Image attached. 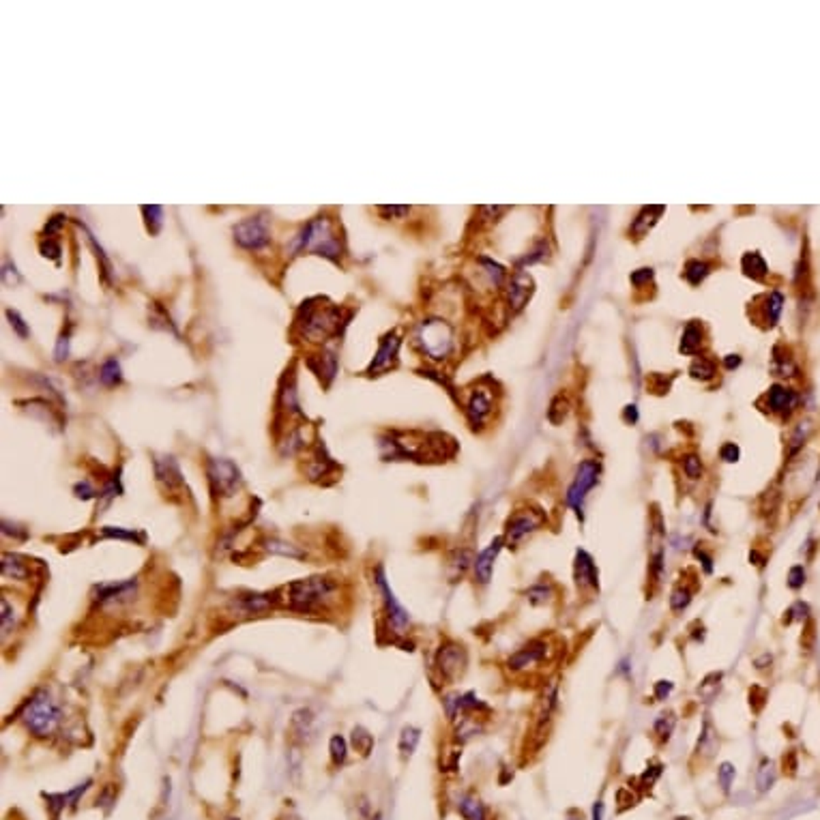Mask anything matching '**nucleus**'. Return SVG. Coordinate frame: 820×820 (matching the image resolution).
Returning a JSON list of instances; mask_svg holds the SVG:
<instances>
[{"mask_svg": "<svg viewBox=\"0 0 820 820\" xmlns=\"http://www.w3.org/2000/svg\"><path fill=\"white\" fill-rule=\"evenodd\" d=\"M565 653V640L558 634H543L529 640L524 647L511 653L505 661V670L513 679H524L529 683H548V670H552Z\"/></svg>", "mask_w": 820, "mask_h": 820, "instance_id": "nucleus-1", "label": "nucleus"}, {"mask_svg": "<svg viewBox=\"0 0 820 820\" xmlns=\"http://www.w3.org/2000/svg\"><path fill=\"white\" fill-rule=\"evenodd\" d=\"M556 709H558V683L556 679H550L548 683L541 685L537 702L533 707L531 726L526 732L529 754H539L543 750V745L548 743L554 728Z\"/></svg>", "mask_w": 820, "mask_h": 820, "instance_id": "nucleus-2", "label": "nucleus"}, {"mask_svg": "<svg viewBox=\"0 0 820 820\" xmlns=\"http://www.w3.org/2000/svg\"><path fill=\"white\" fill-rule=\"evenodd\" d=\"M22 719L35 737L52 734L61 722V709L49 698L47 691H37L22 711Z\"/></svg>", "mask_w": 820, "mask_h": 820, "instance_id": "nucleus-3", "label": "nucleus"}, {"mask_svg": "<svg viewBox=\"0 0 820 820\" xmlns=\"http://www.w3.org/2000/svg\"><path fill=\"white\" fill-rule=\"evenodd\" d=\"M316 252L327 258L339 256V241L331 230V223L327 217L314 219L309 226L301 232V236L294 241L292 252Z\"/></svg>", "mask_w": 820, "mask_h": 820, "instance_id": "nucleus-4", "label": "nucleus"}, {"mask_svg": "<svg viewBox=\"0 0 820 820\" xmlns=\"http://www.w3.org/2000/svg\"><path fill=\"white\" fill-rule=\"evenodd\" d=\"M335 590V584L327 578H307L296 580L288 586V602L294 610L312 612L325 604Z\"/></svg>", "mask_w": 820, "mask_h": 820, "instance_id": "nucleus-5", "label": "nucleus"}, {"mask_svg": "<svg viewBox=\"0 0 820 820\" xmlns=\"http://www.w3.org/2000/svg\"><path fill=\"white\" fill-rule=\"evenodd\" d=\"M545 522H548V517H545V511L541 507L529 505L515 509L505 522V533H503L505 545L507 548H517L526 537L541 531L545 526Z\"/></svg>", "mask_w": 820, "mask_h": 820, "instance_id": "nucleus-6", "label": "nucleus"}, {"mask_svg": "<svg viewBox=\"0 0 820 820\" xmlns=\"http://www.w3.org/2000/svg\"><path fill=\"white\" fill-rule=\"evenodd\" d=\"M600 473H602V466L597 460H582L578 470H576V477L571 481L565 501L567 505L578 513V517H582V509H584V501L588 492L597 485L600 481Z\"/></svg>", "mask_w": 820, "mask_h": 820, "instance_id": "nucleus-7", "label": "nucleus"}, {"mask_svg": "<svg viewBox=\"0 0 820 820\" xmlns=\"http://www.w3.org/2000/svg\"><path fill=\"white\" fill-rule=\"evenodd\" d=\"M466 664H468V653L460 642L447 640L436 651V668H438L440 677L449 683H453L456 679H460L464 675Z\"/></svg>", "mask_w": 820, "mask_h": 820, "instance_id": "nucleus-8", "label": "nucleus"}, {"mask_svg": "<svg viewBox=\"0 0 820 820\" xmlns=\"http://www.w3.org/2000/svg\"><path fill=\"white\" fill-rule=\"evenodd\" d=\"M574 582L582 597H597L600 595V569L586 550H576Z\"/></svg>", "mask_w": 820, "mask_h": 820, "instance_id": "nucleus-9", "label": "nucleus"}, {"mask_svg": "<svg viewBox=\"0 0 820 820\" xmlns=\"http://www.w3.org/2000/svg\"><path fill=\"white\" fill-rule=\"evenodd\" d=\"M698 590H700V576L696 574V569L693 567L681 569V574H679L673 590H670V600H668L670 612H673L675 616L683 614L689 608L693 595Z\"/></svg>", "mask_w": 820, "mask_h": 820, "instance_id": "nucleus-10", "label": "nucleus"}, {"mask_svg": "<svg viewBox=\"0 0 820 820\" xmlns=\"http://www.w3.org/2000/svg\"><path fill=\"white\" fill-rule=\"evenodd\" d=\"M374 582H376V586H378V590H380V595H383L385 614H387V620H389L391 629L397 632V634H404L406 627L410 625V616H408V612H406L400 604H397L393 590H391L389 584H387V576H385V569H383V567H376V571H374Z\"/></svg>", "mask_w": 820, "mask_h": 820, "instance_id": "nucleus-11", "label": "nucleus"}, {"mask_svg": "<svg viewBox=\"0 0 820 820\" xmlns=\"http://www.w3.org/2000/svg\"><path fill=\"white\" fill-rule=\"evenodd\" d=\"M209 481H211V488L217 496L228 499V496H232L236 492V488L241 483L239 468L230 460L215 458L209 462Z\"/></svg>", "mask_w": 820, "mask_h": 820, "instance_id": "nucleus-12", "label": "nucleus"}, {"mask_svg": "<svg viewBox=\"0 0 820 820\" xmlns=\"http://www.w3.org/2000/svg\"><path fill=\"white\" fill-rule=\"evenodd\" d=\"M234 239L245 250H258L268 241V226L264 217H250L234 228Z\"/></svg>", "mask_w": 820, "mask_h": 820, "instance_id": "nucleus-13", "label": "nucleus"}, {"mask_svg": "<svg viewBox=\"0 0 820 820\" xmlns=\"http://www.w3.org/2000/svg\"><path fill=\"white\" fill-rule=\"evenodd\" d=\"M421 341H424V348L434 357V359H442L447 353H449L451 348V333L447 329L442 322L432 320L428 325H424L421 329Z\"/></svg>", "mask_w": 820, "mask_h": 820, "instance_id": "nucleus-14", "label": "nucleus"}, {"mask_svg": "<svg viewBox=\"0 0 820 820\" xmlns=\"http://www.w3.org/2000/svg\"><path fill=\"white\" fill-rule=\"evenodd\" d=\"M666 554L661 548V539L653 537V548L649 552L647 565V600H655V595L661 590L664 574H666Z\"/></svg>", "mask_w": 820, "mask_h": 820, "instance_id": "nucleus-15", "label": "nucleus"}, {"mask_svg": "<svg viewBox=\"0 0 820 820\" xmlns=\"http://www.w3.org/2000/svg\"><path fill=\"white\" fill-rule=\"evenodd\" d=\"M719 752V732L713 726V722L709 717H705L702 728H700V737L698 743H696L693 754H691V762H698V764H707L711 762Z\"/></svg>", "mask_w": 820, "mask_h": 820, "instance_id": "nucleus-16", "label": "nucleus"}, {"mask_svg": "<svg viewBox=\"0 0 820 820\" xmlns=\"http://www.w3.org/2000/svg\"><path fill=\"white\" fill-rule=\"evenodd\" d=\"M503 545H505V539H503V535H501V537L492 539L488 548H483V550L479 552V556L475 558V563H473V576H475V582H477V584H481V586L490 584V580H492V571H494V561H496V556H499V552H501Z\"/></svg>", "mask_w": 820, "mask_h": 820, "instance_id": "nucleus-17", "label": "nucleus"}, {"mask_svg": "<svg viewBox=\"0 0 820 820\" xmlns=\"http://www.w3.org/2000/svg\"><path fill=\"white\" fill-rule=\"evenodd\" d=\"M561 586L554 580H539L526 588V600L531 606H550L558 600Z\"/></svg>", "mask_w": 820, "mask_h": 820, "instance_id": "nucleus-18", "label": "nucleus"}, {"mask_svg": "<svg viewBox=\"0 0 820 820\" xmlns=\"http://www.w3.org/2000/svg\"><path fill=\"white\" fill-rule=\"evenodd\" d=\"M677 722H679V717H677V713H675L673 709H666V711H661V713L655 717L651 737H653V741H655L657 748H664V745H666L670 739H673L675 728H677Z\"/></svg>", "mask_w": 820, "mask_h": 820, "instance_id": "nucleus-19", "label": "nucleus"}, {"mask_svg": "<svg viewBox=\"0 0 820 820\" xmlns=\"http://www.w3.org/2000/svg\"><path fill=\"white\" fill-rule=\"evenodd\" d=\"M155 475L170 490L183 485L181 468H179V464H177V460H174V458H159V460H155Z\"/></svg>", "mask_w": 820, "mask_h": 820, "instance_id": "nucleus-20", "label": "nucleus"}, {"mask_svg": "<svg viewBox=\"0 0 820 820\" xmlns=\"http://www.w3.org/2000/svg\"><path fill=\"white\" fill-rule=\"evenodd\" d=\"M397 346H400V339H397L395 335H389L385 341H383V346H380V351H378V355H376V359L371 361V365H369V374H378V371H385V369H389L393 363H395V355H397Z\"/></svg>", "mask_w": 820, "mask_h": 820, "instance_id": "nucleus-21", "label": "nucleus"}, {"mask_svg": "<svg viewBox=\"0 0 820 820\" xmlns=\"http://www.w3.org/2000/svg\"><path fill=\"white\" fill-rule=\"evenodd\" d=\"M466 412H468L470 424H473L475 428L481 426L483 421H485V417L492 412V400H490V395L483 393V391L473 393V397H470V402H468Z\"/></svg>", "mask_w": 820, "mask_h": 820, "instance_id": "nucleus-22", "label": "nucleus"}, {"mask_svg": "<svg viewBox=\"0 0 820 820\" xmlns=\"http://www.w3.org/2000/svg\"><path fill=\"white\" fill-rule=\"evenodd\" d=\"M722 681H724V673L722 670H715V673H709L700 685L696 687V696L700 698V702H713L717 698V693L722 691Z\"/></svg>", "mask_w": 820, "mask_h": 820, "instance_id": "nucleus-23", "label": "nucleus"}, {"mask_svg": "<svg viewBox=\"0 0 820 820\" xmlns=\"http://www.w3.org/2000/svg\"><path fill=\"white\" fill-rule=\"evenodd\" d=\"M766 402H769V408H771L773 412H790L794 408V404H797V395H794L790 389L773 387L771 391H769V395H766Z\"/></svg>", "mask_w": 820, "mask_h": 820, "instance_id": "nucleus-24", "label": "nucleus"}, {"mask_svg": "<svg viewBox=\"0 0 820 820\" xmlns=\"http://www.w3.org/2000/svg\"><path fill=\"white\" fill-rule=\"evenodd\" d=\"M473 563H475L473 550H468V548H456V550L449 554L451 578L456 580L458 576H464V571H466L468 567H473Z\"/></svg>", "mask_w": 820, "mask_h": 820, "instance_id": "nucleus-25", "label": "nucleus"}, {"mask_svg": "<svg viewBox=\"0 0 820 820\" xmlns=\"http://www.w3.org/2000/svg\"><path fill=\"white\" fill-rule=\"evenodd\" d=\"M458 810L466 820H488V810L483 807V803L477 797H473V794L462 797L458 803Z\"/></svg>", "mask_w": 820, "mask_h": 820, "instance_id": "nucleus-26", "label": "nucleus"}, {"mask_svg": "<svg viewBox=\"0 0 820 820\" xmlns=\"http://www.w3.org/2000/svg\"><path fill=\"white\" fill-rule=\"evenodd\" d=\"M264 548H266V552H271V554H280V556H288V558H296V561H303V558H305V552H303V550H299L296 545H292V543H288V541H282V539H266V541H264Z\"/></svg>", "mask_w": 820, "mask_h": 820, "instance_id": "nucleus-27", "label": "nucleus"}, {"mask_svg": "<svg viewBox=\"0 0 820 820\" xmlns=\"http://www.w3.org/2000/svg\"><path fill=\"white\" fill-rule=\"evenodd\" d=\"M3 576L11 580H26L31 576V569L24 565L17 556L5 554L3 556Z\"/></svg>", "mask_w": 820, "mask_h": 820, "instance_id": "nucleus-28", "label": "nucleus"}, {"mask_svg": "<svg viewBox=\"0 0 820 820\" xmlns=\"http://www.w3.org/2000/svg\"><path fill=\"white\" fill-rule=\"evenodd\" d=\"M271 606L268 595H245V597L239 600V608L243 614H258L264 612Z\"/></svg>", "mask_w": 820, "mask_h": 820, "instance_id": "nucleus-29", "label": "nucleus"}, {"mask_svg": "<svg viewBox=\"0 0 820 820\" xmlns=\"http://www.w3.org/2000/svg\"><path fill=\"white\" fill-rule=\"evenodd\" d=\"M419 739H421V730H419V728L406 726V728L402 730V734H400V752H402L404 758L412 756V752L417 750Z\"/></svg>", "mask_w": 820, "mask_h": 820, "instance_id": "nucleus-30", "label": "nucleus"}, {"mask_svg": "<svg viewBox=\"0 0 820 820\" xmlns=\"http://www.w3.org/2000/svg\"><path fill=\"white\" fill-rule=\"evenodd\" d=\"M773 782H775V769H773V762H771V760H762V764H760V769H758V773H756V786H758V790H760V792L769 790V788L773 786Z\"/></svg>", "mask_w": 820, "mask_h": 820, "instance_id": "nucleus-31", "label": "nucleus"}, {"mask_svg": "<svg viewBox=\"0 0 820 820\" xmlns=\"http://www.w3.org/2000/svg\"><path fill=\"white\" fill-rule=\"evenodd\" d=\"M683 473H685V477L687 479H691V481H698V479H702V460L696 456V453H687L685 458H683Z\"/></svg>", "mask_w": 820, "mask_h": 820, "instance_id": "nucleus-32", "label": "nucleus"}, {"mask_svg": "<svg viewBox=\"0 0 820 820\" xmlns=\"http://www.w3.org/2000/svg\"><path fill=\"white\" fill-rule=\"evenodd\" d=\"M99 378H102V383H104V385H108V387H114V385H118V383L122 380L118 361H116V359H108V361L104 363V367H102V374H99Z\"/></svg>", "mask_w": 820, "mask_h": 820, "instance_id": "nucleus-33", "label": "nucleus"}, {"mask_svg": "<svg viewBox=\"0 0 820 820\" xmlns=\"http://www.w3.org/2000/svg\"><path fill=\"white\" fill-rule=\"evenodd\" d=\"M353 745L357 748V752H361L363 756H367V754L371 752V748H374V737H371L365 728L357 726V728L353 730Z\"/></svg>", "mask_w": 820, "mask_h": 820, "instance_id": "nucleus-34", "label": "nucleus"}, {"mask_svg": "<svg viewBox=\"0 0 820 820\" xmlns=\"http://www.w3.org/2000/svg\"><path fill=\"white\" fill-rule=\"evenodd\" d=\"M312 726H314L312 711L301 709V711L294 713V717H292V730H294V732H299V734H309V732H312Z\"/></svg>", "mask_w": 820, "mask_h": 820, "instance_id": "nucleus-35", "label": "nucleus"}, {"mask_svg": "<svg viewBox=\"0 0 820 820\" xmlns=\"http://www.w3.org/2000/svg\"><path fill=\"white\" fill-rule=\"evenodd\" d=\"M734 775H737V769H734V764H730V762H722L717 766V782H719V786H722V790L728 794L730 792V788H732V782H734Z\"/></svg>", "mask_w": 820, "mask_h": 820, "instance_id": "nucleus-36", "label": "nucleus"}, {"mask_svg": "<svg viewBox=\"0 0 820 820\" xmlns=\"http://www.w3.org/2000/svg\"><path fill=\"white\" fill-rule=\"evenodd\" d=\"M329 750H331V760H333V764H335V766L344 764V760H346V756H348L346 739H344V737H339V734L331 737Z\"/></svg>", "mask_w": 820, "mask_h": 820, "instance_id": "nucleus-37", "label": "nucleus"}, {"mask_svg": "<svg viewBox=\"0 0 820 820\" xmlns=\"http://www.w3.org/2000/svg\"><path fill=\"white\" fill-rule=\"evenodd\" d=\"M567 412H569V402L565 400L563 395H558L556 400L552 402L550 410H548V419L552 421L554 426H558V424H563V419L567 417Z\"/></svg>", "mask_w": 820, "mask_h": 820, "instance_id": "nucleus-38", "label": "nucleus"}, {"mask_svg": "<svg viewBox=\"0 0 820 820\" xmlns=\"http://www.w3.org/2000/svg\"><path fill=\"white\" fill-rule=\"evenodd\" d=\"M636 801H638V797L634 794L632 786H620V788L616 790V803H618V812H625L627 807L636 805Z\"/></svg>", "mask_w": 820, "mask_h": 820, "instance_id": "nucleus-39", "label": "nucleus"}, {"mask_svg": "<svg viewBox=\"0 0 820 820\" xmlns=\"http://www.w3.org/2000/svg\"><path fill=\"white\" fill-rule=\"evenodd\" d=\"M693 556L698 561L705 569V574H713V554L707 550L705 543H696L693 545Z\"/></svg>", "mask_w": 820, "mask_h": 820, "instance_id": "nucleus-40", "label": "nucleus"}, {"mask_svg": "<svg viewBox=\"0 0 820 820\" xmlns=\"http://www.w3.org/2000/svg\"><path fill=\"white\" fill-rule=\"evenodd\" d=\"M0 623H3V634H9L11 629H13V625H15V612H13V608L9 606V602L7 600H3L0 602Z\"/></svg>", "mask_w": 820, "mask_h": 820, "instance_id": "nucleus-41", "label": "nucleus"}, {"mask_svg": "<svg viewBox=\"0 0 820 820\" xmlns=\"http://www.w3.org/2000/svg\"><path fill=\"white\" fill-rule=\"evenodd\" d=\"M661 769H664V766H661L659 762H655V764L647 766V771H644V773L638 778V780H640V788H644V790L651 788V786L657 782V778L661 775Z\"/></svg>", "mask_w": 820, "mask_h": 820, "instance_id": "nucleus-42", "label": "nucleus"}, {"mask_svg": "<svg viewBox=\"0 0 820 820\" xmlns=\"http://www.w3.org/2000/svg\"><path fill=\"white\" fill-rule=\"evenodd\" d=\"M691 374L696 378H711L715 374V365L711 361H707V359H698L691 365Z\"/></svg>", "mask_w": 820, "mask_h": 820, "instance_id": "nucleus-43", "label": "nucleus"}, {"mask_svg": "<svg viewBox=\"0 0 820 820\" xmlns=\"http://www.w3.org/2000/svg\"><path fill=\"white\" fill-rule=\"evenodd\" d=\"M803 584H805V569H803L801 565H794V567L788 571V588L799 590Z\"/></svg>", "mask_w": 820, "mask_h": 820, "instance_id": "nucleus-44", "label": "nucleus"}, {"mask_svg": "<svg viewBox=\"0 0 820 820\" xmlns=\"http://www.w3.org/2000/svg\"><path fill=\"white\" fill-rule=\"evenodd\" d=\"M764 702H766V691H764L762 687L754 685V687L750 689V707H752V711H754V713H760L762 707H764Z\"/></svg>", "mask_w": 820, "mask_h": 820, "instance_id": "nucleus-45", "label": "nucleus"}, {"mask_svg": "<svg viewBox=\"0 0 820 820\" xmlns=\"http://www.w3.org/2000/svg\"><path fill=\"white\" fill-rule=\"evenodd\" d=\"M673 689H675V683L673 681H657L655 685H653V698L655 700H666L670 693H673Z\"/></svg>", "mask_w": 820, "mask_h": 820, "instance_id": "nucleus-46", "label": "nucleus"}, {"mask_svg": "<svg viewBox=\"0 0 820 820\" xmlns=\"http://www.w3.org/2000/svg\"><path fill=\"white\" fill-rule=\"evenodd\" d=\"M696 335H700V333H698V327H696V325L687 327V331H685V339H683V344H681V348H683L685 353H693V348L698 346V339H693Z\"/></svg>", "mask_w": 820, "mask_h": 820, "instance_id": "nucleus-47", "label": "nucleus"}, {"mask_svg": "<svg viewBox=\"0 0 820 820\" xmlns=\"http://www.w3.org/2000/svg\"><path fill=\"white\" fill-rule=\"evenodd\" d=\"M719 456H722L724 462H737L739 458V447L734 442H726L722 449H719Z\"/></svg>", "mask_w": 820, "mask_h": 820, "instance_id": "nucleus-48", "label": "nucleus"}, {"mask_svg": "<svg viewBox=\"0 0 820 820\" xmlns=\"http://www.w3.org/2000/svg\"><path fill=\"white\" fill-rule=\"evenodd\" d=\"M7 316H9V320H11V327H15V331H17L22 337H26V335H29V329H26V325H24V320L19 318V314L9 309Z\"/></svg>", "mask_w": 820, "mask_h": 820, "instance_id": "nucleus-49", "label": "nucleus"}, {"mask_svg": "<svg viewBox=\"0 0 820 820\" xmlns=\"http://www.w3.org/2000/svg\"><path fill=\"white\" fill-rule=\"evenodd\" d=\"M76 496H78V499H84V501H88V499H93V496H95V490L90 488V483L82 481V483H78V485H76Z\"/></svg>", "mask_w": 820, "mask_h": 820, "instance_id": "nucleus-50", "label": "nucleus"}, {"mask_svg": "<svg viewBox=\"0 0 820 820\" xmlns=\"http://www.w3.org/2000/svg\"><path fill=\"white\" fill-rule=\"evenodd\" d=\"M67 353H69V335H63L61 341H58V346H56V359H58V361L67 359Z\"/></svg>", "mask_w": 820, "mask_h": 820, "instance_id": "nucleus-51", "label": "nucleus"}, {"mask_svg": "<svg viewBox=\"0 0 820 820\" xmlns=\"http://www.w3.org/2000/svg\"><path fill=\"white\" fill-rule=\"evenodd\" d=\"M104 535L106 537H118V539H136V533H122L120 529H112V526H108L106 531H104Z\"/></svg>", "mask_w": 820, "mask_h": 820, "instance_id": "nucleus-52", "label": "nucleus"}, {"mask_svg": "<svg viewBox=\"0 0 820 820\" xmlns=\"http://www.w3.org/2000/svg\"><path fill=\"white\" fill-rule=\"evenodd\" d=\"M41 250L45 252L43 256H47V252H52V258H58V254H61V247H58V245H52V243H49V241H47V245L43 243V247H41Z\"/></svg>", "mask_w": 820, "mask_h": 820, "instance_id": "nucleus-53", "label": "nucleus"}, {"mask_svg": "<svg viewBox=\"0 0 820 820\" xmlns=\"http://www.w3.org/2000/svg\"><path fill=\"white\" fill-rule=\"evenodd\" d=\"M593 820H604V803L597 801L593 807Z\"/></svg>", "mask_w": 820, "mask_h": 820, "instance_id": "nucleus-54", "label": "nucleus"}, {"mask_svg": "<svg viewBox=\"0 0 820 820\" xmlns=\"http://www.w3.org/2000/svg\"><path fill=\"white\" fill-rule=\"evenodd\" d=\"M750 563H754V565L762 567V565H764V556H762L758 550H752V552H750Z\"/></svg>", "mask_w": 820, "mask_h": 820, "instance_id": "nucleus-55", "label": "nucleus"}, {"mask_svg": "<svg viewBox=\"0 0 820 820\" xmlns=\"http://www.w3.org/2000/svg\"><path fill=\"white\" fill-rule=\"evenodd\" d=\"M677 820H691V818H687V816H681V818H677Z\"/></svg>", "mask_w": 820, "mask_h": 820, "instance_id": "nucleus-56", "label": "nucleus"}]
</instances>
